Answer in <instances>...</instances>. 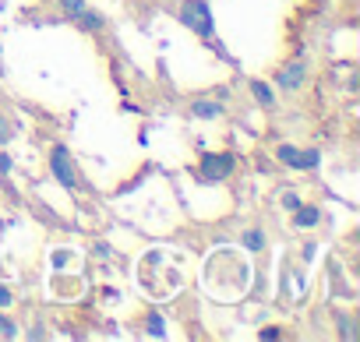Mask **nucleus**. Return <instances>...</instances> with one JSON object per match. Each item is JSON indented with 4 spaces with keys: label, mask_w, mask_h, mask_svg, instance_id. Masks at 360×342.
<instances>
[{
    "label": "nucleus",
    "mask_w": 360,
    "mask_h": 342,
    "mask_svg": "<svg viewBox=\"0 0 360 342\" xmlns=\"http://www.w3.org/2000/svg\"><path fill=\"white\" fill-rule=\"evenodd\" d=\"M25 338L39 342V338H46V328H29V331H25Z\"/></svg>",
    "instance_id": "obj_20"
},
{
    "label": "nucleus",
    "mask_w": 360,
    "mask_h": 342,
    "mask_svg": "<svg viewBox=\"0 0 360 342\" xmlns=\"http://www.w3.org/2000/svg\"><path fill=\"white\" fill-rule=\"evenodd\" d=\"M92 254H96V258H113L110 244H96V247H92Z\"/></svg>",
    "instance_id": "obj_19"
},
{
    "label": "nucleus",
    "mask_w": 360,
    "mask_h": 342,
    "mask_svg": "<svg viewBox=\"0 0 360 342\" xmlns=\"http://www.w3.org/2000/svg\"><path fill=\"white\" fill-rule=\"evenodd\" d=\"M82 8H85V0H57V11H60L68 22H71V18H75Z\"/></svg>",
    "instance_id": "obj_12"
},
{
    "label": "nucleus",
    "mask_w": 360,
    "mask_h": 342,
    "mask_svg": "<svg viewBox=\"0 0 360 342\" xmlns=\"http://www.w3.org/2000/svg\"><path fill=\"white\" fill-rule=\"evenodd\" d=\"M307 81H311V64H307L304 57L286 60V64L276 71V85H279L283 92H300Z\"/></svg>",
    "instance_id": "obj_5"
},
{
    "label": "nucleus",
    "mask_w": 360,
    "mask_h": 342,
    "mask_svg": "<svg viewBox=\"0 0 360 342\" xmlns=\"http://www.w3.org/2000/svg\"><path fill=\"white\" fill-rule=\"evenodd\" d=\"M262 338H283V328H262Z\"/></svg>",
    "instance_id": "obj_21"
},
{
    "label": "nucleus",
    "mask_w": 360,
    "mask_h": 342,
    "mask_svg": "<svg viewBox=\"0 0 360 342\" xmlns=\"http://www.w3.org/2000/svg\"><path fill=\"white\" fill-rule=\"evenodd\" d=\"M11 169H15V159H11L8 152H0V177H8Z\"/></svg>",
    "instance_id": "obj_16"
},
{
    "label": "nucleus",
    "mask_w": 360,
    "mask_h": 342,
    "mask_svg": "<svg viewBox=\"0 0 360 342\" xmlns=\"http://www.w3.org/2000/svg\"><path fill=\"white\" fill-rule=\"evenodd\" d=\"M272 155H276V162H283L290 169H318L321 166V152L318 148H297V145H286V141H279L272 148Z\"/></svg>",
    "instance_id": "obj_4"
},
{
    "label": "nucleus",
    "mask_w": 360,
    "mask_h": 342,
    "mask_svg": "<svg viewBox=\"0 0 360 342\" xmlns=\"http://www.w3.org/2000/svg\"><path fill=\"white\" fill-rule=\"evenodd\" d=\"M237 173V155L219 148V152H202L198 159V177L202 184H226Z\"/></svg>",
    "instance_id": "obj_3"
},
{
    "label": "nucleus",
    "mask_w": 360,
    "mask_h": 342,
    "mask_svg": "<svg viewBox=\"0 0 360 342\" xmlns=\"http://www.w3.org/2000/svg\"><path fill=\"white\" fill-rule=\"evenodd\" d=\"M46 166H50V177H53L64 191H82V188H85L82 177H78V166H75V159H71V152H68V145L53 141L50 152H46Z\"/></svg>",
    "instance_id": "obj_2"
},
{
    "label": "nucleus",
    "mask_w": 360,
    "mask_h": 342,
    "mask_svg": "<svg viewBox=\"0 0 360 342\" xmlns=\"http://www.w3.org/2000/svg\"><path fill=\"white\" fill-rule=\"evenodd\" d=\"M148 335H162V317H148Z\"/></svg>",
    "instance_id": "obj_18"
},
{
    "label": "nucleus",
    "mask_w": 360,
    "mask_h": 342,
    "mask_svg": "<svg viewBox=\"0 0 360 342\" xmlns=\"http://www.w3.org/2000/svg\"><path fill=\"white\" fill-rule=\"evenodd\" d=\"M248 88H251V96H255V103H258L262 110H276V85H272V81H265V78H251Z\"/></svg>",
    "instance_id": "obj_8"
},
{
    "label": "nucleus",
    "mask_w": 360,
    "mask_h": 342,
    "mask_svg": "<svg viewBox=\"0 0 360 342\" xmlns=\"http://www.w3.org/2000/svg\"><path fill=\"white\" fill-rule=\"evenodd\" d=\"M240 244H244L251 254H262V251L269 247V240H265L262 230H244V233H240Z\"/></svg>",
    "instance_id": "obj_10"
},
{
    "label": "nucleus",
    "mask_w": 360,
    "mask_h": 342,
    "mask_svg": "<svg viewBox=\"0 0 360 342\" xmlns=\"http://www.w3.org/2000/svg\"><path fill=\"white\" fill-rule=\"evenodd\" d=\"M71 22H75V25H78V32H85V36H99V32H106V25H110V22H106V15H103V11H96V8H89V4H85Z\"/></svg>",
    "instance_id": "obj_6"
},
{
    "label": "nucleus",
    "mask_w": 360,
    "mask_h": 342,
    "mask_svg": "<svg viewBox=\"0 0 360 342\" xmlns=\"http://www.w3.org/2000/svg\"><path fill=\"white\" fill-rule=\"evenodd\" d=\"M300 202H304V198H300V195H293V191H283V198H279V205H283L286 212H297V209H300Z\"/></svg>",
    "instance_id": "obj_15"
},
{
    "label": "nucleus",
    "mask_w": 360,
    "mask_h": 342,
    "mask_svg": "<svg viewBox=\"0 0 360 342\" xmlns=\"http://www.w3.org/2000/svg\"><path fill=\"white\" fill-rule=\"evenodd\" d=\"M176 22L191 29L198 39H216V22H212V8H209V0H184V4L176 8Z\"/></svg>",
    "instance_id": "obj_1"
},
{
    "label": "nucleus",
    "mask_w": 360,
    "mask_h": 342,
    "mask_svg": "<svg viewBox=\"0 0 360 342\" xmlns=\"http://www.w3.org/2000/svg\"><path fill=\"white\" fill-rule=\"evenodd\" d=\"M11 138H15V124L4 117V110H0V145H8Z\"/></svg>",
    "instance_id": "obj_14"
},
{
    "label": "nucleus",
    "mask_w": 360,
    "mask_h": 342,
    "mask_svg": "<svg viewBox=\"0 0 360 342\" xmlns=\"http://www.w3.org/2000/svg\"><path fill=\"white\" fill-rule=\"evenodd\" d=\"M223 113H226V106H223L219 99H209V96L191 99V117H195V120H219Z\"/></svg>",
    "instance_id": "obj_7"
},
{
    "label": "nucleus",
    "mask_w": 360,
    "mask_h": 342,
    "mask_svg": "<svg viewBox=\"0 0 360 342\" xmlns=\"http://www.w3.org/2000/svg\"><path fill=\"white\" fill-rule=\"evenodd\" d=\"M318 223H321V209H318V205H304V202H300V209L293 212V226H297V230H314Z\"/></svg>",
    "instance_id": "obj_9"
},
{
    "label": "nucleus",
    "mask_w": 360,
    "mask_h": 342,
    "mask_svg": "<svg viewBox=\"0 0 360 342\" xmlns=\"http://www.w3.org/2000/svg\"><path fill=\"white\" fill-rule=\"evenodd\" d=\"M335 321H339V338H356V328H353V317L335 310Z\"/></svg>",
    "instance_id": "obj_11"
},
{
    "label": "nucleus",
    "mask_w": 360,
    "mask_h": 342,
    "mask_svg": "<svg viewBox=\"0 0 360 342\" xmlns=\"http://www.w3.org/2000/svg\"><path fill=\"white\" fill-rule=\"evenodd\" d=\"M11 303H15V293H11L8 286H0V310H8Z\"/></svg>",
    "instance_id": "obj_17"
},
{
    "label": "nucleus",
    "mask_w": 360,
    "mask_h": 342,
    "mask_svg": "<svg viewBox=\"0 0 360 342\" xmlns=\"http://www.w3.org/2000/svg\"><path fill=\"white\" fill-rule=\"evenodd\" d=\"M0 338H18V324L0 310Z\"/></svg>",
    "instance_id": "obj_13"
}]
</instances>
